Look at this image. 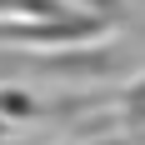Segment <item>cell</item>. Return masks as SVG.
Segmentation results:
<instances>
[{
	"label": "cell",
	"mask_w": 145,
	"mask_h": 145,
	"mask_svg": "<svg viewBox=\"0 0 145 145\" xmlns=\"http://www.w3.org/2000/svg\"><path fill=\"white\" fill-rule=\"evenodd\" d=\"M0 115H35V100L25 90H5L0 95Z\"/></svg>",
	"instance_id": "6da1fadb"
},
{
	"label": "cell",
	"mask_w": 145,
	"mask_h": 145,
	"mask_svg": "<svg viewBox=\"0 0 145 145\" xmlns=\"http://www.w3.org/2000/svg\"><path fill=\"white\" fill-rule=\"evenodd\" d=\"M0 130H5V120H0Z\"/></svg>",
	"instance_id": "7a4b0ae2"
}]
</instances>
